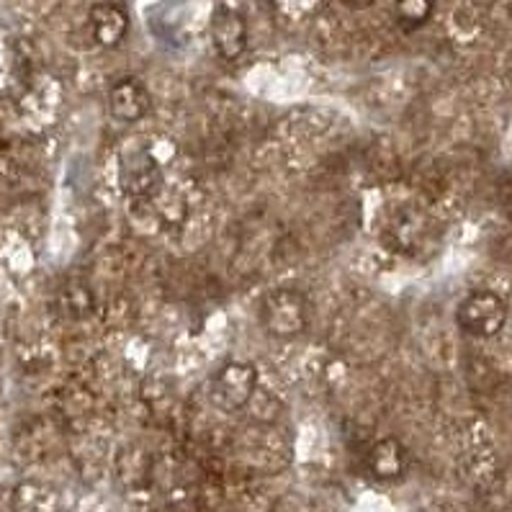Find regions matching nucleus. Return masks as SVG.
<instances>
[{"label": "nucleus", "mask_w": 512, "mask_h": 512, "mask_svg": "<svg viewBox=\"0 0 512 512\" xmlns=\"http://www.w3.org/2000/svg\"><path fill=\"white\" fill-rule=\"evenodd\" d=\"M309 317H312V304L302 291L291 286L268 291L258 304L260 327L278 340L299 338L302 332H307Z\"/></svg>", "instance_id": "obj_1"}, {"label": "nucleus", "mask_w": 512, "mask_h": 512, "mask_svg": "<svg viewBox=\"0 0 512 512\" xmlns=\"http://www.w3.org/2000/svg\"><path fill=\"white\" fill-rule=\"evenodd\" d=\"M258 386V368L245 361H229L206 384L209 402L222 412L242 410Z\"/></svg>", "instance_id": "obj_2"}, {"label": "nucleus", "mask_w": 512, "mask_h": 512, "mask_svg": "<svg viewBox=\"0 0 512 512\" xmlns=\"http://www.w3.org/2000/svg\"><path fill=\"white\" fill-rule=\"evenodd\" d=\"M507 322V304L497 291L476 289L456 309V325L471 338H494Z\"/></svg>", "instance_id": "obj_3"}, {"label": "nucleus", "mask_w": 512, "mask_h": 512, "mask_svg": "<svg viewBox=\"0 0 512 512\" xmlns=\"http://www.w3.org/2000/svg\"><path fill=\"white\" fill-rule=\"evenodd\" d=\"M121 191L134 199H150L163 188V168L147 150L137 147L121 155L119 165Z\"/></svg>", "instance_id": "obj_4"}, {"label": "nucleus", "mask_w": 512, "mask_h": 512, "mask_svg": "<svg viewBox=\"0 0 512 512\" xmlns=\"http://www.w3.org/2000/svg\"><path fill=\"white\" fill-rule=\"evenodd\" d=\"M209 34L214 49L219 52V57L227 62H237L247 52V44H250V34H247V24L240 13L235 11L227 3H217L214 11H211L209 19Z\"/></svg>", "instance_id": "obj_5"}, {"label": "nucleus", "mask_w": 512, "mask_h": 512, "mask_svg": "<svg viewBox=\"0 0 512 512\" xmlns=\"http://www.w3.org/2000/svg\"><path fill=\"white\" fill-rule=\"evenodd\" d=\"M407 466H410V453L399 438L374 440L368 451L363 453V469L368 471V476H374L376 482L402 479Z\"/></svg>", "instance_id": "obj_6"}, {"label": "nucleus", "mask_w": 512, "mask_h": 512, "mask_svg": "<svg viewBox=\"0 0 512 512\" xmlns=\"http://www.w3.org/2000/svg\"><path fill=\"white\" fill-rule=\"evenodd\" d=\"M428 237V219L422 217L420 209H399L392 217V222L386 224V242L394 247L397 253L420 255L422 242Z\"/></svg>", "instance_id": "obj_7"}, {"label": "nucleus", "mask_w": 512, "mask_h": 512, "mask_svg": "<svg viewBox=\"0 0 512 512\" xmlns=\"http://www.w3.org/2000/svg\"><path fill=\"white\" fill-rule=\"evenodd\" d=\"M109 109L124 124L142 121L150 111V93L137 78H119L109 88Z\"/></svg>", "instance_id": "obj_8"}, {"label": "nucleus", "mask_w": 512, "mask_h": 512, "mask_svg": "<svg viewBox=\"0 0 512 512\" xmlns=\"http://www.w3.org/2000/svg\"><path fill=\"white\" fill-rule=\"evenodd\" d=\"M91 31L101 47H119L129 34V11L119 3H96L91 8Z\"/></svg>", "instance_id": "obj_9"}, {"label": "nucleus", "mask_w": 512, "mask_h": 512, "mask_svg": "<svg viewBox=\"0 0 512 512\" xmlns=\"http://www.w3.org/2000/svg\"><path fill=\"white\" fill-rule=\"evenodd\" d=\"M394 16H397V24L404 34H412V31L422 29L428 24V19L433 16V3L428 0H404L394 6Z\"/></svg>", "instance_id": "obj_10"}, {"label": "nucleus", "mask_w": 512, "mask_h": 512, "mask_svg": "<svg viewBox=\"0 0 512 512\" xmlns=\"http://www.w3.org/2000/svg\"><path fill=\"white\" fill-rule=\"evenodd\" d=\"M60 309L70 320H80L93 309V294L85 284H67L60 291Z\"/></svg>", "instance_id": "obj_11"}]
</instances>
